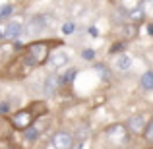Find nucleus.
<instances>
[{
	"label": "nucleus",
	"mask_w": 153,
	"mask_h": 149,
	"mask_svg": "<svg viewBox=\"0 0 153 149\" xmlns=\"http://www.w3.org/2000/svg\"><path fill=\"white\" fill-rule=\"evenodd\" d=\"M51 52H52V47H51L49 41H33L19 54V66L29 74V70L43 66L49 60Z\"/></svg>",
	"instance_id": "nucleus-1"
},
{
	"label": "nucleus",
	"mask_w": 153,
	"mask_h": 149,
	"mask_svg": "<svg viewBox=\"0 0 153 149\" xmlns=\"http://www.w3.org/2000/svg\"><path fill=\"white\" fill-rule=\"evenodd\" d=\"M52 25H54V18L51 14H33L27 18V23L23 25V33L37 39Z\"/></svg>",
	"instance_id": "nucleus-2"
},
{
	"label": "nucleus",
	"mask_w": 153,
	"mask_h": 149,
	"mask_svg": "<svg viewBox=\"0 0 153 149\" xmlns=\"http://www.w3.org/2000/svg\"><path fill=\"white\" fill-rule=\"evenodd\" d=\"M105 138L112 143V145H126L128 139H130V134H128L126 126L120 122H114V124H108L107 128L103 130Z\"/></svg>",
	"instance_id": "nucleus-3"
},
{
	"label": "nucleus",
	"mask_w": 153,
	"mask_h": 149,
	"mask_svg": "<svg viewBox=\"0 0 153 149\" xmlns=\"http://www.w3.org/2000/svg\"><path fill=\"white\" fill-rule=\"evenodd\" d=\"M33 122H35V118H33V114H31L27 108H19V110H16L14 114H12V118H10L12 128L22 130V132H25L29 126H33Z\"/></svg>",
	"instance_id": "nucleus-4"
},
{
	"label": "nucleus",
	"mask_w": 153,
	"mask_h": 149,
	"mask_svg": "<svg viewBox=\"0 0 153 149\" xmlns=\"http://www.w3.org/2000/svg\"><path fill=\"white\" fill-rule=\"evenodd\" d=\"M60 87H62V83H60V74H56V72H51V74H47L45 78H43L41 93H43V97L51 99V97H54V95L58 93Z\"/></svg>",
	"instance_id": "nucleus-5"
},
{
	"label": "nucleus",
	"mask_w": 153,
	"mask_h": 149,
	"mask_svg": "<svg viewBox=\"0 0 153 149\" xmlns=\"http://www.w3.org/2000/svg\"><path fill=\"white\" fill-rule=\"evenodd\" d=\"M51 143H52L54 149H74L76 139L68 130H56L54 134H52Z\"/></svg>",
	"instance_id": "nucleus-6"
},
{
	"label": "nucleus",
	"mask_w": 153,
	"mask_h": 149,
	"mask_svg": "<svg viewBox=\"0 0 153 149\" xmlns=\"http://www.w3.org/2000/svg\"><path fill=\"white\" fill-rule=\"evenodd\" d=\"M124 126H126V130H128L130 136H142L143 130H146V126H147V118L143 114H132V116L126 118Z\"/></svg>",
	"instance_id": "nucleus-7"
},
{
	"label": "nucleus",
	"mask_w": 153,
	"mask_h": 149,
	"mask_svg": "<svg viewBox=\"0 0 153 149\" xmlns=\"http://www.w3.org/2000/svg\"><path fill=\"white\" fill-rule=\"evenodd\" d=\"M23 35V19L22 18H16V19H10V21L4 25V33H2V37L6 39V41H14V39H18V37H22Z\"/></svg>",
	"instance_id": "nucleus-8"
},
{
	"label": "nucleus",
	"mask_w": 153,
	"mask_h": 149,
	"mask_svg": "<svg viewBox=\"0 0 153 149\" xmlns=\"http://www.w3.org/2000/svg\"><path fill=\"white\" fill-rule=\"evenodd\" d=\"M132 66H134V58H132L128 52H120V54H116L114 60H112V70L118 72V74H126V72H130Z\"/></svg>",
	"instance_id": "nucleus-9"
},
{
	"label": "nucleus",
	"mask_w": 153,
	"mask_h": 149,
	"mask_svg": "<svg viewBox=\"0 0 153 149\" xmlns=\"http://www.w3.org/2000/svg\"><path fill=\"white\" fill-rule=\"evenodd\" d=\"M68 62H70V56H68V52L66 50H52L51 52V56H49V60H47V64H49V68L51 70H62L64 66H68Z\"/></svg>",
	"instance_id": "nucleus-10"
},
{
	"label": "nucleus",
	"mask_w": 153,
	"mask_h": 149,
	"mask_svg": "<svg viewBox=\"0 0 153 149\" xmlns=\"http://www.w3.org/2000/svg\"><path fill=\"white\" fill-rule=\"evenodd\" d=\"M126 19L128 23H132V25H142L143 19H146V10H143V4H136L134 8H130L126 14Z\"/></svg>",
	"instance_id": "nucleus-11"
},
{
	"label": "nucleus",
	"mask_w": 153,
	"mask_h": 149,
	"mask_svg": "<svg viewBox=\"0 0 153 149\" xmlns=\"http://www.w3.org/2000/svg\"><path fill=\"white\" fill-rule=\"evenodd\" d=\"M138 31L140 27L138 25H132V23H126V25L120 27V37L124 39V41H132V39L138 37Z\"/></svg>",
	"instance_id": "nucleus-12"
},
{
	"label": "nucleus",
	"mask_w": 153,
	"mask_h": 149,
	"mask_svg": "<svg viewBox=\"0 0 153 149\" xmlns=\"http://www.w3.org/2000/svg\"><path fill=\"white\" fill-rule=\"evenodd\" d=\"M78 68H66V70L64 72H60V83H62V85H68V83H72L74 82L76 78H78Z\"/></svg>",
	"instance_id": "nucleus-13"
},
{
	"label": "nucleus",
	"mask_w": 153,
	"mask_h": 149,
	"mask_svg": "<svg viewBox=\"0 0 153 149\" xmlns=\"http://www.w3.org/2000/svg\"><path fill=\"white\" fill-rule=\"evenodd\" d=\"M27 110H29L31 114H33V118L37 120V118H41L43 114H47V105L43 103V101H33V103H31V107L27 108Z\"/></svg>",
	"instance_id": "nucleus-14"
},
{
	"label": "nucleus",
	"mask_w": 153,
	"mask_h": 149,
	"mask_svg": "<svg viewBox=\"0 0 153 149\" xmlns=\"http://www.w3.org/2000/svg\"><path fill=\"white\" fill-rule=\"evenodd\" d=\"M140 87L143 91H153V70H146L140 78Z\"/></svg>",
	"instance_id": "nucleus-15"
},
{
	"label": "nucleus",
	"mask_w": 153,
	"mask_h": 149,
	"mask_svg": "<svg viewBox=\"0 0 153 149\" xmlns=\"http://www.w3.org/2000/svg\"><path fill=\"white\" fill-rule=\"evenodd\" d=\"M39 136H41V134H39V132L35 130L33 126H29L25 132H23V139H25L27 143H35V142L39 139Z\"/></svg>",
	"instance_id": "nucleus-16"
},
{
	"label": "nucleus",
	"mask_w": 153,
	"mask_h": 149,
	"mask_svg": "<svg viewBox=\"0 0 153 149\" xmlns=\"http://www.w3.org/2000/svg\"><path fill=\"white\" fill-rule=\"evenodd\" d=\"M143 139H146L149 145H153V116L149 120H147V126H146V130H143Z\"/></svg>",
	"instance_id": "nucleus-17"
},
{
	"label": "nucleus",
	"mask_w": 153,
	"mask_h": 149,
	"mask_svg": "<svg viewBox=\"0 0 153 149\" xmlns=\"http://www.w3.org/2000/svg\"><path fill=\"white\" fill-rule=\"evenodd\" d=\"M16 12V4H12V2H8V4H2L0 6V19H4V18H10L12 14Z\"/></svg>",
	"instance_id": "nucleus-18"
},
{
	"label": "nucleus",
	"mask_w": 153,
	"mask_h": 149,
	"mask_svg": "<svg viewBox=\"0 0 153 149\" xmlns=\"http://www.w3.org/2000/svg\"><path fill=\"white\" fill-rule=\"evenodd\" d=\"M76 29H78L76 21H64V23H62V33H64V35H72V33H76Z\"/></svg>",
	"instance_id": "nucleus-19"
},
{
	"label": "nucleus",
	"mask_w": 153,
	"mask_h": 149,
	"mask_svg": "<svg viewBox=\"0 0 153 149\" xmlns=\"http://www.w3.org/2000/svg\"><path fill=\"white\" fill-rule=\"evenodd\" d=\"M95 72L101 79H108V68L105 64H95Z\"/></svg>",
	"instance_id": "nucleus-20"
},
{
	"label": "nucleus",
	"mask_w": 153,
	"mask_h": 149,
	"mask_svg": "<svg viewBox=\"0 0 153 149\" xmlns=\"http://www.w3.org/2000/svg\"><path fill=\"white\" fill-rule=\"evenodd\" d=\"M95 54H97L95 49H83L82 50V58L87 60V62H93V60H95Z\"/></svg>",
	"instance_id": "nucleus-21"
},
{
	"label": "nucleus",
	"mask_w": 153,
	"mask_h": 149,
	"mask_svg": "<svg viewBox=\"0 0 153 149\" xmlns=\"http://www.w3.org/2000/svg\"><path fill=\"white\" fill-rule=\"evenodd\" d=\"M124 50V43H116V45H112V49H111V54H120V52Z\"/></svg>",
	"instance_id": "nucleus-22"
},
{
	"label": "nucleus",
	"mask_w": 153,
	"mask_h": 149,
	"mask_svg": "<svg viewBox=\"0 0 153 149\" xmlns=\"http://www.w3.org/2000/svg\"><path fill=\"white\" fill-rule=\"evenodd\" d=\"M10 112V103L8 101H0V114H8Z\"/></svg>",
	"instance_id": "nucleus-23"
},
{
	"label": "nucleus",
	"mask_w": 153,
	"mask_h": 149,
	"mask_svg": "<svg viewBox=\"0 0 153 149\" xmlns=\"http://www.w3.org/2000/svg\"><path fill=\"white\" fill-rule=\"evenodd\" d=\"M147 33L153 35V23H147Z\"/></svg>",
	"instance_id": "nucleus-24"
}]
</instances>
